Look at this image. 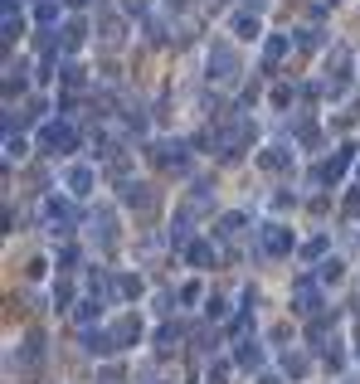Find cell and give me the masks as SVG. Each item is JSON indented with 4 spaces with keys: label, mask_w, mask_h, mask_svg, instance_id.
I'll use <instances>...</instances> for the list:
<instances>
[{
    "label": "cell",
    "mask_w": 360,
    "mask_h": 384,
    "mask_svg": "<svg viewBox=\"0 0 360 384\" xmlns=\"http://www.w3.org/2000/svg\"><path fill=\"white\" fill-rule=\"evenodd\" d=\"M239 365H244V370H253V365H263V346H258V341H239Z\"/></svg>",
    "instance_id": "13"
},
{
    "label": "cell",
    "mask_w": 360,
    "mask_h": 384,
    "mask_svg": "<svg viewBox=\"0 0 360 384\" xmlns=\"http://www.w3.org/2000/svg\"><path fill=\"white\" fill-rule=\"evenodd\" d=\"M185 258H190L195 268H205V263H210V258H215V248L205 244V239H195V244H190V248H185Z\"/></svg>",
    "instance_id": "15"
},
{
    "label": "cell",
    "mask_w": 360,
    "mask_h": 384,
    "mask_svg": "<svg viewBox=\"0 0 360 384\" xmlns=\"http://www.w3.org/2000/svg\"><path fill=\"white\" fill-rule=\"evenodd\" d=\"M25 146H29L25 137H10V141H5V161H15V156H25Z\"/></svg>",
    "instance_id": "22"
},
{
    "label": "cell",
    "mask_w": 360,
    "mask_h": 384,
    "mask_svg": "<svg viewBox=\"0 0 360 384\" xmlns=\"http://www.w3.org/2000/svg\"><path fill=\"white\" fill-rule=\"evenodd\" d=\"M112 341H117V351H122V346H132V341H141V321L137 316H122V321H112Z\"/></svg>",
    "instance_id": "9"
},
{
    "label": "cell",
    "mask_w": 360,
    "mask_h": 384,
    "mask_svg": "<svg viewBox=\"0 0 360 384\" xmlns=\"http://www.w3.org/2000/svg\"><path fill=\"white\" fill-rule=\"evenodd\" d=\"M83 351L88 356H112L117 341H112V331H83Z\"/></svg>",
    "instance_id": "10"
},
{
    "label": "cell",
    "mask_w": 360,
    "mask_h": 384,
    "mask_svg": "<svg viewBox=\"0 0 360 384\" xmlns=\"http://www.w3.org/2000/svg\"><path fill=\"white\" fill-rule=\"evenodd\" d=\"M239 73H244L239 49H234V44H224V39H215V44H210V78H215V83H234Z\"/></svg>",
    "instance_id": "1"
},
{
    "label": "cell",
    "mask_w": 360,
    "mask_h": 384,
    "mask_svg": "<svg viewBox=\"0 0 360 384\" xmlns=\"http://www.w3.org/2000/svg\"><path fill=\"white\" fill-rule=\"evenodd\" d=\"M292 311H297V316H317V311H322V292H317L312 277H297V287H292Z\"/></svg>",
    "instance_id": "5"
},
{
    "label": "cell",
    "mask_w": 360,
    "mask_h": 384,
    "mask_svg": "<svg viewBox=\"0 0 360 384\" xmlns=\"http://www.w3.org/2000/svg\"><path fill=\"white\" fill-rule=\"evenodd\" d=\"M258 248H263L268 258H287V253H292V229H287V224H263V229H258Z\"/></svg>",
    "instance_id": "3"
},
{
    "label": "cell",
    "mask_w": 360,
    "mask_h": 384,
    "mask_svg": "<svg viewBox=\"0 0 360 384\" xmlns=\"http://www.w3.org/2000/svg\"><path fill=\"white\" fill-rule=\"evenodd\" d=\"M73 5H88V0H73Z\"/></svg>",
    "instance_id": "30"
},
{
    "label": "cell",
    "mask_w": 360,
    "mask_h": 384,
    "mask_svg": "<svg viewBox=\"0 0 360 384\" xmlns=\"http://www.w3.org/2000/svg\"><path fill=\"white\" fill-rule=\"evenodd\" d=\"M282 365H287V375H307V356H287Z\"/></svg>",
    "instance_id": "24"
},
{
    "label": "cell",
    "mask_w": 360,
    "mask_h": 384,
    "mask_svg": "<svg viewBox=\"0 0 360 384\" xmlns=\"http://www.w3.org/2000/svg\"><path fill=\"white\" fill-rule=\"evenodd\" d=\"M229 29H234V39H258V34H263V20H258L253 10H239V15L229 20Z\"/></svg>",
    "instance_id": "8"
},
{
    "label": "cell",
    "mask_w": 360,
    "mask_h": 384,
    "mask_svg": "<svg viewBox=\"0 0 360 384\" xmlns=\"http://www.w3.org/2000/svg\"><path fill=\"white\" fill-rule=\"evenodd\" d=\"M351 161H356V146H341L331 161H322L317 170H312V180H317V185H336V180L346 175V165H351Z\"/></svg>",
    "instance_id": "4"
},
{
    "label": "cell",
    "mask_w": 360,
    "mask_h": 384,
    "mask_svg": "<svg viewBox=\"0 0 360 384\" xmlns=\"http://www.w3.org/2000/svg\"><path fill=\"white\" fill-rule=\"evenodd\" d=\"M287 49H292V34H273V39H268V49H263V68H277Z\"/></svg>",
    "instance_id": "11"
},
{
    "label": "cell",
    "mask_w": 360,
    "mask_h": 384,
    "mask_svg": "<svg viewBox=\"0 0 360 384\" xmlns=\"http://www.w3.org/2000/svg\"><path fill=\"white\" fill-rule=\"evenodd\" d=\"M297 44H302V49H317V44H322V29H302V39H297Z\"/></svg>",
    "instance_id": "25"
},
{
    "label": "cell",
    "mask_w": 360,
    "mask_h": 384,
    "mask_svg": "<svg viewBox=\"0 0 360 384\" xmlns=\"http://www.w3.org/2000/svg\"><path fill=\"white\" fill-rule=\"evenodd\" d=\"M244 224H249V214H224V219H220V229H215V234H220V239H234V234H239Z\"/></svg>",
    "instance_id": "16"
},
{
    "label": "cell",
    "mask_w": 360,
    "mask_h": 384,
    "mask_svg": "<svg viewBox=\"0 0 360 384\" xmlns=\"http://www.w3.org/2000/svg\"><path fill=\"white\" fill-rule=\"evenodd\" d=\"M326 5H336V0H326Z\"/></svg>",
    "instance_id": "31"
},
{
    "label": "cell",
    "mask_w": 360,
    "mask_h": 384,
    "mask_svg": "<svg viewBox=\"0 0 360 384\" xmlns=\"http://www.w3.org/2000/svg\"><path fill=\"white\" fill-rule=\"evenodd\" d=\"M44 224H49L54 239H63V234H73V209L63 199H44Z\"/></svg>",
    "instance_id": "6"
},
{
    "label": "cell",
    "mask_w": 360,
    "mask_h": 384,
    "mask_svg": "<svg viewBox=\"0 0 360 384\" xmlns=\"http://www.w3.org/2000/svg\"><path fill=\"white\" fill-rule=\"evenodd\" d=\"M258 384H282V380H277V375H263V380H258Z\"/></svg>",
    "instance_id": "29"
},
{
    "label": "cell",
    "mask_w": 360,
    "mask_h": 384,
    "mask_svg": "<svg viewBox=\"0 0 360 384\" xmlns=\"http://www.w3.org/2000/svg\"><path fill=\"white\" fill-rule=\"evenodd\" d=\"M263 5H268V0H244V10H253V15H263Z\"/></svg>",
    "instance_id": "28"
},
{
    "label": "cell",
    "mask_w": 360,
    "mask_h": 384,
    "mask_svg": "<svg viewBox=\"0 0 360 384\" xmlns=\"http://www.w3.org/2000/svg\"><path fill=\"white\" fill-rule=\"evenodd\" d=\"M103 39H108V44H122V20H108V25H103Z\"/></svg>",
    "instance_id": "23"
},
{
    "label": "cell",
    "mask_w": 360,
    "mask_h": 384,
    "mask_svg": "<svg viewBox=\"0 0 360 384\" xmlns=\"http://www.w3.org/2000/svg\"><path fill=\"white\" fill-rule=\"evenodd\" d=\"M83 34H88V29L78 25V20H73V25L63 29V44H68V49H78V44H83Z\"/></svg>",
    "instance_id": "20"
},
{
    "label": "cell",
    "mask_w": 360,
    "mask_h": 384,
    "mask_svg": "<svg viewBox=\"0 0 360 384\" xmlns=\"http://www.w3.org/2000/svg\"><path fill=\"white\" fill-rule=\"evenodd\" d=\"M34 20L39 25H58V0H39L34 5Z\"/></svg>",
    "instance_id": "18"
},
{
    "label": "cell",
    "mask_w": 360,
    "mask_h": 384,
    "mask_svg": "<svg viewBox=\"0 0 360 384\" xmlns=\"http://www.w3.org/2000/svg\"><path fill=\"white\" fill-rule=\"evenodd\" d=\"M258 165H263V170H287V165H292V151H287V146H268V151L258 156Z\"/></svg>",
    "instance_id": "12"
},
{
    "label": "cell",
    "mask_w": 360,
    "mask_h": 384,
    "mask_svg": "<svg viewBox=\"0 0 360 384\" xmlns=\"http://www.w3.org/2000/svg\"><path fill=\"white\" fill-rule=\"evenodd\" d=\"M317 282H341V263H336V258H326V263L317 268Z\"/></svg>",
    "instance_id": "19"
},
{
    "label": "cell",
    "mask_w": 360,
    "mask_h": 384,
    "mask_svg": "<svg viewBox=\"0 0 360 384\" xmlns=\"http://www.w3.org/2000/svg\"><path fill=\"white\" fill-rule=\"evenodd\" d=\"M122 199H127L132 209H151V190H146V185H122Z\"/></svg>",
    "instance_id": "14"
},
{
    "label": "cell",
    "mask_w": 360,
    "mask_h": 384,
    "mask_svg": "<svg viewBox=\"0 0 360 384\" xmlns=\"http://www.w3.org/2000/svg\"><path fill=\"white\" fill-rule=\"evenodd\" d=\"M0 10H5V39H15V34H20V29H25V20H20V15H15V0H5V5H0Z\"/></svg>",
    "instance_id": "17"
},
{
    "label": "cell",
    "mask_w": 360,
    "mask_h": 384,
    "mask_svg": "<svg viewBox=\"0 0 360 384\" xmlns=\"http://www.w3.org/2000/svg\"><path fill=\"white\" fill-rule=\"evenodd\" d=\"M63 185H68V194H73V199H83V194L98 185V175H93V165H68Z\"/></svg>",
    "instance_id": "7"
},
{
    "label": "cell",
    "mask_w": 360,
    "mask_h": 384,
    "mask_svg": "<svg viewBox=\"0 0 360 384\" xmlns=\"http://www.w3.org/2000/svg\"><path fill=\"white\" fill-rule=\"evenodd\" d=\"M322 253H326V239H312V244L302 248V258H322Z\"/></svg>",
    "instance_id": "26"
},
{
    "label": "cell",
    "mask_w": 360,
    "mask_h": 384,
    "mask_svg": "<svg viewBox=\"0 0 360 384\" xmlns=\"http://www.w3.org/2000/svg\"><path fill=\"white\" fill-rule=\"evenodd\" d=\"M210 384H229V365H215L210 370Z\"/></svg>",
    "instance_id": "27"
},
{
    "label": "cell",
    "mask_w": 360,
    "mask_h": 384,
    "mask_svg": "<svg viewBox=\"0 0 360 384\" xmlns=\"http://www.w3.org/2000/svg\"><path fill=\"white\" fill-rule=\"evenodd\" d=\"M39 146H44L49 156H68V151L78 146V132H73V122H49V127L39 132Z\"/></svg>",
    "instance_id": "2"
},
{
    "label": "cell",
    "mask_w": 360,
    "mask_h": 384,
    "mask_svg": "<svg viewBox=\"0 0 360 384\" xmlns=\"http://www.w3.org/2000/svg\"><path fill=\"white\" fill-rule=\"evenodd\" d=\"M117 292L122 297H141V277H117Z\"/></svg>",
    "instance_id": "21"
}]
</instances>
